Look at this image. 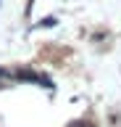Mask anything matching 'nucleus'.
I'll list each match as a JSON object with an SVG mask.
<instances>
[{
  "mask_svg": "<svg viewBox=\"0 0 121 127\" xmlns=\"http://www.w3.org/2000/svg\"><path fill=\"white\" fill-rule=\"evenodd\" d=\"M69 127H92V125H87V122H71Z\"/></svg>",
  "mask_w": 121,
  "mask_h": 127,
  "instance_id": "f257e3e1",
  "label": "nucleus"
}]
</instances>
